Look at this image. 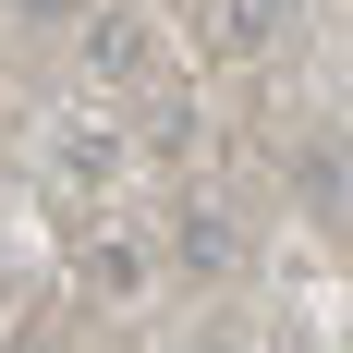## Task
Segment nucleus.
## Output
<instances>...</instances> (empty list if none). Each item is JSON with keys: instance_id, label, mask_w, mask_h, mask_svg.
<instances>
[{"instance_id": "f257e3e1", "label": "nucleus", "mask_w": 353, "mask_h": 353, "mask_svg": "<svg viewBox=\"0 0 353 353\" xmlns=\"http://www.w3.org/2000/svg\"><path fill=\"white\" fill-rule=\"evenodd\" d=\"M183 268H232V232L219 219H183Z\"/></svg>"}, {"instance_id": "f03ea898", "label": "nucleus", "mask_w": 353, "mask_h": 353, "mask_svg": "<svg viewBox=\"0 0 353 353\" xmlns=\"http://www.w3.org/2000/svg\"><path fill=\"white\" fill-rule=\"evenodd\" d=\"M12 12H73V0H12Z\"/></svg>"}]
</instances>
